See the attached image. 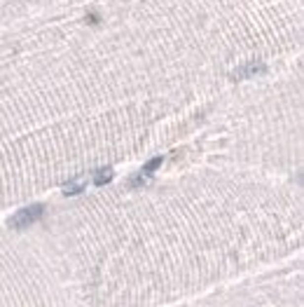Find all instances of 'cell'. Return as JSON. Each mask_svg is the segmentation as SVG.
Listing matches in <instances>:
<instances>
[{"label":"cell","mask_w":304,"mask_h":307,"mask_svg":"<svg viewBox=\"0 0 304 307\" xmlns=\"http://www.w3.org/2000/svg\"><path fill=\"white\" fill-rule=\"evenodd\" d=\"M113 176H115V172L110 167H103L99 172H94V185H106V183L113 181Z\"/></svg>","instance_id":"obj_3"},{"label":"cell","mask_w":304,"mask_h":307,"mask_svg":"<svg viewBox=\"0 0 304 307\" xmlns=\"http://www.w3.org/2000/svg\"><path fill=\"white\" fill-rule=\"evenodd\" d=\"M267 71V66L260 61H253V63H246V66H241V68H236V71L232 73L234 80H246V78H253V75H260V73Z\"/></svg>","instance_id":"obj_2"},{"label":"cell","mask_w":304,"mask_h":307,"mask_svg":"<svg viewBox=\"0 0 304 307\" xmlns=\"http://www.w3.org/2000/svg\"><path fill=\"white\" fill-rule=\"evenodd\" d=\"M84 188H87V181H73V183H66V188H63V195L73 197V195H80V192H82Z\"/></svg>","instance_id":"obj_4"},{"label":"cell","mask_w":304,"mask_h":307,"mask_svg":"<svg viewBox=\"0 0 304 307\" xmlns=\"http://www.w3.org/2000/svg\"><path fill=\"white\" fill-rule=\"evenodd\" d=\"M42 214H45V207H42V204H31V207H24V209H19L17 214L9 218V225L14 227V230H24V227L33 225L36 220H40Z\"/></svg>","instance_id":"obj_1"}]
</instances>
